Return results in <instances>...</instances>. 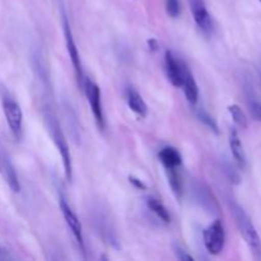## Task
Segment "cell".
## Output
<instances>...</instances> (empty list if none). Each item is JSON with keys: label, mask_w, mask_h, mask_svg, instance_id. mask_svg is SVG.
<instances>
[{"label": "cell", "mask_w": 261, "mask_h": 261, "mask_svg": "<svg viewBox=\"0 0 261 261\" xmlns=\"http://www.w3.org/2000/svg\"><path fill=\"white\" fill-rule=\"evenodd\" d=\"M229 208H231V213L233 214L234 221H236L237 227L240 229V233L244 237L245 242L249 245L250 250L254 254V256L256 259H261V240L256 228H255L251 219H250V217L247 216L246 212L236 201H232L229 204Z\"/></svg>", "instance_id": "cell-1"}, {"label": "cell", "mask_w": 261, "mask_h": 261, "mask_svg": "<svg viewBox=\"0 0 261 261\" xmlns=\"http://www.w3.org/2000/svg\"><path fill=\"white\" fill-rule=\"evenodd\" d=\"M46 120L48 121V127H50L51 135H53L54 143H55L56 148H58L59 153L61 155L64 166V172H65V177L68 181H71L73 178V163H71V154L69 150L68 142L65 139L63 130H61L60 125H59L58 120L53 115H47Z\"/></svg>", "instance_id": "cell-2"}, {"label": "cell", "mask_w": 261, "mask_h": 261, "mask_svg": "<svg viewBox=\"0 0 261 261\" xmlns=\"http://www.w3.org/2000/svg\"><path fill=\"white\" fill-rule=\"evenodd\" d=\"M61 19H63V28H64V36H65V42H66V50L69 53V58H70L71 64H73L74 71H75L76 81H78L79 86L83 88L84 83V76H83V68H82L81 63V56H79L78 47H76V43L74 41L73 32H71L70 23H69L68 17H66L65 12H61Z\"/></svg>", "instance_id": "cell-3"}, {"label": "cell", "mask_w": 261, "mask_h": 261, "mask_svg": "<svg viewBox=\"0 0 261 261\" xmlns=\"http://www.w3.org/2000/svg\"><path fill=\"white\" fill-rule=\"evenodd\" d=\"M3 111L7 119L9 129L15 139L19 140L23 135V112L20 106L12 97L5 96L3 98Z\"/></svg>", "instance_id": "cell-4"}, {"label": "cell", "mask_w": 261, "mask_h": 261, "mask_svg": "<svg viewBox=\"0 0 261 261\" xmlns=\"http://www.w3.org/2000/svg\"><path fill=\"white\" fill-rule=\"evenodd\" d=\"M204 246L208 250L209 254H221L226 242V232H224L223 223L219 219L214 221L208 228L204 229L203 233Z\"/></svg>", "instance_id": "cell-5"}, {"label": "cell", "mask_w": 261, "mask_h": 261, "mask_svg": "<svg viewBox=\"0 0 261 261\" xmlns=\"http://www.w3.org/2000/svg\"><path fill=\"white\" fill-rule=\"evenodd\" d=\"M83 89L84 92H86L87 101H88L89 106H91L94 120H96L99 129L103 130L105 126H106V122H105V115H103V109H102L101 91H99V87L97 86L93 81L87 78L84 79Z\"/></svg>", "instance_id": "cell-6"}, {"label": "cell", "mask_w": 261, "mask_h": 261, "mask_svg": "<svg viewBox=\"0 0 261 261\" xmlns=\"http://www.w3.org/2000/svg\"><path fill=\"white\" fill-rule=\"evenodd\" d=\"M59 205H60L61 213H63L64 219H65V223L68 224L69 229H70L71 234L75 239L76 244H78L79 250H81L83 254H86V246H84V237H83V229H82V224L79 222L78 217L74 213L73 209L70 208L68 203H66L65 199L63 196H60V200H59Z\"/></svg>", "instance_id": "cell-7"}, {"label": "cell", "mask_w": 261, "mask_h": 261, "mask_svg": "<svg viewBox=\"0 0 261 261\" xmlns=\"http://www.w3.org/2000/svg\"><path fill=\"white\" fill-rule=\"evenodd\" d=\"M190 3V9L193 13L194 20H195L196 25L199 30L206 36L213 33V20H212L211 14H209L208 9L204 0H189Z\"/></svg>", "instance_id": "cell-8"}, {"label": "cell", "mask_w": 261, "mask_h": 261, "mask_svg": "<svg viewBox=\"0 0 261 261\" xmlns=\"http://www.w3.org/2000/svg\"><path fill=\"white\" fill-rule=\"evenodd\" d=\"M165 65L166 74H167L168 81L175 87L182 86L184 81V71H185L186 65L181 60H177L170 50L166 51L165 55Z\"/></svg>", "instance_id": "cell-9"}, {"label": "cell", "mask_w": 261, "mask_h": 261, "mask_svg": "<svg viewBox=\"0 0 261 261\" xmlns=\"http://www.w3.org/2000/svg\"><path fill=\"white\" fill-rule=\"evenodd\" d=\"M229 147H231L232 155H233L237 166H239L241 170H245L247 163L246 154H245L244 147H242V143L241 140H240L239 133H237V130L234 129V127L231 130V134H229Z\"/></svg>", "instance_id": "cell-10"}, {"label": "cell", "mask_w": 261, "mask_h": 261, "mask_svg": "<svg viewBox=\"0 0 261 261\" xmlns=\"http://www.w3.org/2000/svg\"><path fill=\"white\" fill-rule=\"evenodd\" d=\"M182 89L184 93H185L186 99L190 105H196L199 99V88L198 84H196L195 78L191 74V71L189 70L188 66L185 68V71H184V81H182Z\"/></svg>", "instance_id": "cell-11"}, {"label": "cell", "mask_w": 261, "mask_h": 261, "mask_svg": "<svg viewBox=\"0 0 261 261\" xmlns=\"http://www.w3.org/2000/svg\"><path fill=\"white\" fill-rule=\"evenodd\" d=\"M126 102L129 109L139 117H145L148 114L147 103L144 102L143 97L135 91L134 88H129L126 91Z\"/></svg>", "instance_id": "cell-12"}, {"label": "cell", "mask_w": 261, "mask_h": 261, "mask_svg": "<svg viewBox=\"0 0 261 261\" xmlns=\"http://www.w3.org/2000/svg\"><path fill=\"white\" fill-rule=\"evenodd\" d=\"M158 157H160V161L165 166L166 170L177 168L182 163V157H181L180 152L173 147H166L161 149Z\"/></svg>", "instance_id": "cell-13"}, {"label": "cell", "mask_w": 261, "mask_h": 261, "mask_svg": "<svg viewBox=\"0 0 261 261\" xmlns=\"http://www.w3.org/2000/svg\"><path fill=\"white\" fill-rule=\"evenodd\" d=\"M245 96H246V105L249 107V111L251 114V116L256 121L261 122V99L255 93L254 88L250 84L245 86Z\"/></svg>", "instance_id": "cell-14"}, {"label": "cell", "mask_w": 261, "mask_h": 261, "mask_svg": "<svg viewBox=\"0 0 261 261\" xmlns=\"http://www.w3.org/2000/svg\"><path fill=\"white\" fill-rule=\"evenodd\" d=\"M2 163H3V171H4L7 184L9 185V188L12 189L14 193H19L20 184H19V180H18L17 172H15L13 165L10 163V161L8 160V158H3Z\"/></svg>", "instance_id": "cell-15"}, {"label": "cell", "mask_w": 261, "mask_h": 261, "mask_svg": "<svg viewBox=\"0 0 261 261\" xmlns=\"http://www.w3.org/2000/svg\"><path fill=\"white\" fill-rule=\"evenodd\" d=\"M147 206L149 208V211H152L153 213H154L155 216L161 219V221H163L165 223H170V221H171L170 213H168L167 208H166V206L163 205V204L161 203L158 199L152 198V196H150V198H148L147 199Z\"/></svg>", "instance_id": "cell-16"}, {"label": "cell", "mask_w": 261, "mask_h": 261, "mask_svg": "<svg viewBox=\"0 0 261 261\" xmlns=\"http://www.w3.org/2000/svg\"><path fill=\"white\" fill-rule=\"evenodd\" d=\"M228 112L237 126L242 127V129H246L247 127L246 115H245V112L242 111V109L239 106V105H231V106H228Z\"/></svg>", "instance_id": "cell-17"}, {"label": "cell", "mask_w": 261, "mask_h": 261, "mask_svg": "<svg viewBox=\"0 0 261 261\" xmlns=\"http://www.w3.org/2000/svg\"><path fill=\"white\" fill-rule=\"evenodd\" d=\"M168 172V178H170V185L171 188H172L173 193L176 194V196L177 198H180L181 195V189H182V186H181V180H180V176L177 175V172H176V168H173V170H167Z\"/></svg>", "instance_id": "cell-18"}, {"label": "cell", "mask_w": 261, "mask_h": 261, "mask_svg": "<svg viewBox=\"0 0 261 261\" xmlns=\"http://www.w3.org/2000/svg\"><path fill=\"white\" fill-rule=\"evenodd\" d=\"M166 12L171 18H177L181 13L180 0H166Z\"/></svg>", "instance_id": "cell-19"}, {"label": "cell", "mask_w": 261, "mask_h": 261, "mask_svg": "<svg viewBox=\"0 0 261 261\" xmlns=\"http://www.w3.org/2000/svg\"><path fill=\"white\" fill-rule=\"evenodd\" d=\"M199 119H200L204 124L208 125L212 130H214L216 133H218V126H217L216 121H214L213 117H212L208 112H204V111L199 112Z\"/></svg>", "instance_id": "cell-20"}, {"label": "cell", "mask_w": 261, "mask_h": 261, "mask_svg": "<svg viewBox=\"0 0 261 261\" xmlns=\"http://www.w3.org/2000/svg\"><path fill=\"white\" fill-rule=\"evenodd\" d=\"M224 171H226L227 176H228V178H229V181H231V182H233V184H240V182H241V177H240L239 172H237V171L234 170L233 166L227 165L226 166V170H224Z\"/></svg>", "instance_id": "cell-21"}, {"label": "cell", "mask_w": 261, "mask_h": 261, "mask_svg": "<svg viewBox=\"0 0 261 261\" xmlns=\"http://www.w3.org/2000/svg\"><path fill=\"white\" fill-rule=\"evenodd\" d=\"M129 182L132 184L135 189H138V190H147V185H145L142 180L134 177V176H129Z\"/></svg>", "instance_id": "cell-22"}, {"label": "cell", "mask_w": 261, "mask_h": 261, "mask_svg": "<svg viewBox=\"0 0 261 261\" xmlns=\"http://www.w3.org/2000/svg\"><path fill=\"white\" fill-rule=\"evenodd\" d=\"M176 255L181 261H194V257L189 255L185 250L180 249V247H176Z\"/></svg>", "instance_id": "cell-23"}, {"label": "cell", "mask_w": 261, "mask_h": 261, "mask_svg": "<svg viewBox=\"0 0 261 261\" xmlns=\"http://www.w3.org/2000/svg\"><path fill=\"white\" fill-rule=\"evenodd\" d=\"M148 46H149V48L152 51H155L158 48V43L154 38H150V40H148Z\"/></svg>", "instance_id": "cell-24"}, {"label": "cell", "mask_w": 261, "mask_h": 261, "mask_svg": "<svg viewBox=\"0 0 261 261\" xmlns=\"http://www.w3.org/2000/svg\"><path fill=\"white\" fill-rule=\"evenodd\" d=\"M4 259H8V255L7 252H5V250L2 247V245H0V260H4Z\"/></svg>", "instance_id": "cell-25"}, {"label": "cell", "mask_w": 261, "mask_h": 261, "mask_svg": "<svg viewBox=\"0 0 261 261\" xmlns=\"http://www.w3.org/2000/svg\"><path fill=\"white\" fill-rule=\"evenodd\" d=\"M259 75H260V81H261V63L259 64Z\"/></svg>", "instance_id": "cell-26"}, {"label": "cell", "mask_w": 261, "mask_h": 261, "mask_svg": "<svg viewBox=\"0 0 261 261\" xmlns=\"http://www.w3.org/2000/svg\"><path fill=\"white\" fill-rule=\"evenodd\" d=\"M259 2H260V3H261V0H259Z\"/></svg>", "instance_id": "cell-27"}]
</instances>
